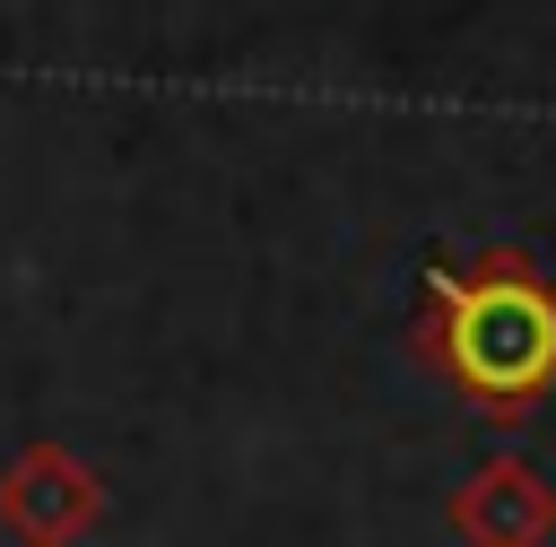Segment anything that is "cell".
Returning <instances> with one entry per match:
<instances>
[{"mask_svg":"<svg viewBox=\"0 0 556 547\" xmlns=\"http://www.w3.org/2000/svg\"><path fill=\"white\" fill-rule=\"evenodd\" d=\"M452 365H460L486 399L539 391V382L556 373V304H547L539 287H513V278L460 295V313H452Z\"/></svg>","mask_w":556,"mask_h":547,"instance_id":"6da1fadb","label":"cell"}]
</instances>
